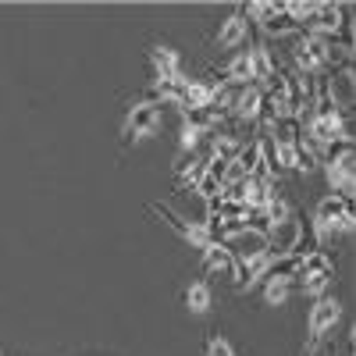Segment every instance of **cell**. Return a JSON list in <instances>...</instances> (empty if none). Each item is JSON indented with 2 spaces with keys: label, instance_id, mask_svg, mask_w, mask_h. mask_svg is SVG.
I'll list each match as a JSON object with an SVG mask.
<instances>
[{
  "label": "cell",
  "instance_id": "1",
  "mask_svg": "<svg viewBox=\"0 0 356 356\" xmlns=\"http://www.w3.org/2000/svg\"><path fill=\"white\" fill-rule=\"evenodd\" d=\"M292 61H296V72L300 75H324L332 68V43L324 36H314V33H300Z\"/></svg>",
  "mask_w": 356,
  "mask_h": 356
},
{
  "label": "cell",
  "instance_id": "2",
  "mask_svg": "<svg viewBox=\"0 0 356 356\" xmlns=\"http://www.w3.org/2000/svg\"><path fill=\"white\" fill-rule=\"evenodd\" d=\"M339 317H342V303L335 300V296H321V300H314L310 317H307V349H310V353H314L317 342L339 324Z\"/></svg>",
  "mask_w": 356,
  "mask_h": 356
},
{
  "label": "cell",
  "instance_id": "3",
  "mask_svg": "<svg viewBox=\"0 0 356 356\" xmlns=\"http://www.w3.org/2000/svg\"><path fill=\"white\" fill-rule=\"evenodd\" d=\"M161 129V104L154 100H143L129 111V122H125V132L132 139H146V136H154Z\"/></svg>",
  "mask_w": 356,
  "mask_h": 356
},
{
  "label": "cell",
  "instance_id": "4",
  "mask_svg": "<svg viewBox=\"0 0 356 356\" xmlns=\"http://www.w3.org/2000/svg\"><path fill=\"white\" fill-rule=\"evenodd\" d=\"M353 171H356V157H353V154H346V157H339V161H332V164H324L332 196L353 200Z\"/></svg>",
  "mask_w": 356,
  "mask_h": 356
},
{
  "label": "cell",
  "instance_id": "5",
  "mask_svg": "<svg viewBox=\"0 0 356 356\" xmlns=\"http://www.w3.org/2000/svg\"><path fill=\"white\" fill-rule=\"evenodd\" d=\"M260 104H264V89L260 86H243L232 100V114L239 118L243 125H257L260 118Z\"/></svg>",
  "mask_w": 356,
  "mask_h": 356
},
{
  "label": "cell",
  "instance_id": "6",
  "mask_svg": "<svg viewBox=\"0 0 356 356\" xmlns=\"http://www.w3.org/2000/svg\"><path fill=\"white\" fill-rule=\"evenodd\" d=\"M225 246H228V253H232L235 260H253V257L267 253V235L246 228V232H239V235H232Z\"/></svg>",
  "mask_w": 356,
  "mask_h": 356
},
{
  "label": "cell",
  "instance_id": "7",
  "mask_svg": "<svg viewBox=\"0 0 356 356\" xmlns=\"http://www.w3.org/2000/svg\"><path fill=\"white\" fill-rule=\"evenodd\" d=\"M246 40H250V22L243 18V11L239 15H228L221 22V29H218V47L221 50H235V47H243Z\"/></svg>",
  "mask_w": 356,
  "mask_h": 356
},
{
  "label": "cell",
  "instance_id": "8",
  "mask_svg": "<svg viewBox=\"0 0 356 356\" xmlns=\"http://www.w3.org/2000/svg\"><path fill=\"white\" fill-rule=\"evenodd\" d=\"M221 82L232 89V86H253V61H250V50H239L232 57V61L225 65V72H221Z\"/></svg>",
  "mask_w": 356,
  "mask_h": 356
},
{
  "label": "cell",
  "instance_id": "9",
  "mask_svg": "<svg viewBox=\"0 0 356 356\" xmlns=\"http://www.w3.org/2000/svg\"><path fill=\"white\" fill-rule=\"evenodd\" d=\"M150 65H154L157 79H178V75H186L182 72V57H178V50H171V47H154L150 50Z\"/></svg>",
  "mask_w": 356,
  "mask_h": 356
},
{
  "label": "cell",
  "instance_id": "10",
  "mask_svg": "<svg viewBox=\"0 0 356 356\" xmlns=\"http://www.w3.org/2000/svg\"><path fill=\"white\" fill-rule=\"evenodd\" d=\"M200 267L207 275H232V267H235V257L228 253V246H207L200 250Z\"/></svg>",
  "mask_w": 356,
  "mask_h": 356
},
{
  "label": "cell",
  "instance_id": "11",
  "mask_svg": "<svg viewBox=\"0 0 356 356\" xmlns=\"http://www.w3.org/2000/svg\"><path fill=\"white\" fill-rule=\"evenodd\" d=\"M324 271H335V267H332V257L324 253V250H307V253L300 257V271H296L292 282L310 278V275H324Z\"/></svg>",
  "mask_w": 356,
  "mask_h": 356
},
{
  "label": "cell",
  "instance_id": "12",
  "mask_svg": "<svg viewBox=\"0 0 356 356\" xmlns=\"http://www.w3.org/2000/svg\"><path fill=\"white\" fill-rule=\"evenodd\" d=\"M346 211H353V200H342V196H324L314 211V221H324V225H335V218H342Z\"/></svg>",
  "mask_w": 356,
  "mask_h": 356
},
{
  "label": "cell",
  "instance_id": "13",
  "mask_svg": "<svg viewBox=\"0 0 356 356\" xmlns=\"http://www.w3.org/2000/svg\"><path fill=\"white\" fill-rule=\"evenodd\" d=\"M211 104V82H203V79H189V86H186V97H182V111H200V107H207Z\"/></svg>",
  "mask_w": 356,
  "mask_h": 356
},
{
  "label": "cell",
  "instance_id": "14",
  "mask_svg": "<svg viewBox=\"0 0 356 356\" xmlns=\"http://www.w3.org/2000/svg\"><path fill=\"white\" fill-rule=\"evenodd\" d=\"M211 303H214V292H211V285H207V282H193L186 289V307L193 314H207V310H211Z\"/></svg>",
  "mask_w": 356,
  "mask_h": 356
},
{
  "label": "cell",
  "instance_id": "15",
  "mask_svg": "<svg viewBox=\"0 0 356 356\" xmlns=\"http://www.w3.org/2000/svg\"><path fill=\"white\" fill-rule=\"evenodd\" d=\"M335 282V271H324V275H310V278H300L292 282V289H300L303 296H310V300H321L324 292H328V285Z\"/></svg>",
  "mask_w": 356,
  "mask_h": 356
},
{
  "label": "cell",
  "instance_id": "16",
  "mask_svg": "<svg viewBox=\"0 0 356 356\" xmlns=\"http://www.w3.org/2000/svg\"><path fill=\"white\" fill-rule=\"evenodd\" d=\"M239 150H243V139H239V136H218L207 157H211V161H221V164H232Z\"/></svg>",
  "mask_w": 356,
  "mask_h": 356
},
{
  "label": "cell",
  "instance_id": "17",
  "mask_svg": "<svg viewBox=\"0 0 356 356\" xmlns=\"http://www.w3.org/2000/svg\"><path fill=\"white\" fill-rule=\"evenodd\" d=\"M289 296H292V282H285V278H275V282H267V285H264V300H267V307H282Z\"/></svg>",
  "mask_w": 356,
  "mask_h": 356
},
{
  "label": "cell",
  "instance_id": "18",
  "mask_svg": "<svg viewBox=\"0 0 356 356\" xmlns=\"http://www.w3.org/2000/svg\"><path fill=\"white\" fill-rule=\"evenodd\" d=\"M264 214H267V218H271V225H282V221H289V218H296V214H292V203H289L285 196H275L271 203H267V207H264Z\"/></svg>",
  "mask_w": 356,
  "mask_h": 356
},
{
  "label": "cell",
  "instance_id": "19",
  "mask_svg": "<svg viewBox=\"0 0 356 356\" xmlns=\"http://www.w3.org/2000/svg\"><path fill=\"white\" fill-rule=\"evenodd\" d=\"M292 171H300V175H310V171H317V157L307 150L303 143H296V168Z\"/></svg>",
  "mask_w": 356,
  "mask_h": 356
},
{
  "label": "cell",
  "instance_id": "20",
  "mask_svg": "<svg viewBox=\"0 0 356 356\" xmlns=\"http://www.w3.org/2000/svg\"><path fill=\"white\" fill-rule=\"evenodd\" d=\"M275 161H278V171H292L296 168V146L275 143Z\"/></svg>",
  "mask_w": 356,
  "mask_h": 356
},
{
  "label": "cell",
  "instance_id": "21",
  "mask_svg": "<svg viewBox=\"0 0 356 356\" xmlns=\"http://www.w3.org/2000/svg\"><path fill=\"white\" fill-rule=\"evenodd\" d=\"M207 356H235L232 342L225 335H211V342H207Z\"/></svg>",
  "mask_w": 356,
  "mask_h": 356
},
{
  "label": "cell",
  "instance_id": "22",
  "mask_svg": "<svg viewBox=\"0 0 356 356\" xmlns=\"http://www.w3.org/2000/svg\"><path fill=\"white\" fill-rule=\"evenodd\" d=\"M200 136H203V132H196V129L182 125V150H196V143H200Z\"/></svg>",
  "mask_w": 356,
  "mask_h": 356
}]
</instances>
